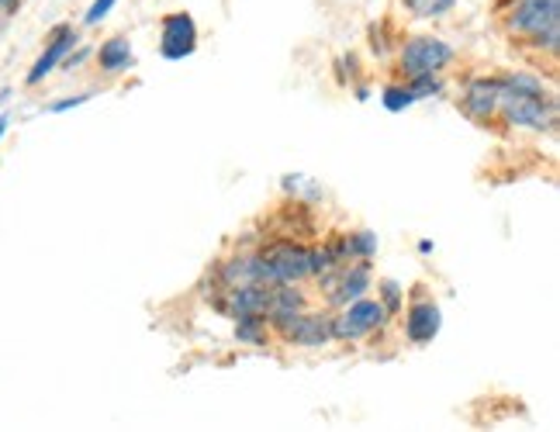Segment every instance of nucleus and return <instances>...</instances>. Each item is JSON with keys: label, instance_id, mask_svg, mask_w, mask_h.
<instances>
[{"label": "nucleus", "instance_id": "nucleus-3", "mask_svg": "<svg viewBox=\"0 0 560 432\" xmlns=\"http://www.w3.org/2000/svg\"><path fill=\"white\" fill-rule=\"evenodd\" d=\"M260 280L264 284H298V280L312 277L308 249L294 243H273L260 256Z\"/></svg>", "mask_w": 560, "mask_h": 432}, {"label": "nucleus", "instance_id": "nucleus-8", "mask_svg": "<svg viewBox=\"0 0 560 432\" xmlns=\"http://www.w3.org/2000/svg\"><path fill=\"white\" fill-rule=\"evenodd\" d=\"M499 97H502V80H470L464 91V112L474 121H488L499 115Z\"/></svg>", "mask_w": 560, "mask_h": 432}, {"label": "nucleus", "instance_id": "nucleus-14", "mask_svg": "<svg viewBox=\"0 0 560 432\" xmlns=\"http://www.w3.org/2000/svg\"><path fill=\"white\" fill-rule=\"evenodd\" d=\"M416 17H443L457 8V0H401Z\"/></svg>", "mask_w": 560, "mask_h": 432}, {"label": "nucleus", "instance_id": "nucleus-15", "mask_svg": "<svg viewBox=\"0 0 560 432\" xmlns=\"http://www.w3.org/2000/svg\"><path fill=\"white\" fill-rule=\"evenodd\" d=\"M342 246H347V256L371 259L377 253V235L374 232H357V235H347V240H342Z\"/></svg>", "mask_w": 560, "mask_h": 432}, {"label": "nucleus", "instance_id": "nucleus-7", "mask_svg": "<svg viewBox=\"0 0 560 432\" xmlns=\"http://www.w3.org/2000/svg\"><path fill=\"white\" fill-rule=\"evenodd\" d=\"M280 336L294 346H322V342L332 339V318L298 312L294 318H288L284 326H280Z\"/></svg>", "mask_w": 560, "mask_h": 432}, {"label": "nucleus", "instance_id": "nucleus-9", "mask_svg": "<svg viewBox=\"0 0 560 432\" xmlns=\"http://www.w3.org/2000/svg\"><path fill=\"white\" fill-rule=\"evenodd\" d=\"M77 46V32L70 28V25H62V28H56V35H52V42L46 46V52H42L38 59H35V67L28 70V77H25V83L28 86H35V83H42L46 80L62 59L70 56V49Z\"/></svg>", "mask_w": 560, "mask_h": 432}, {"label": "nucleus", "instance_id": "nucleus-22", "mask_svg": "<svg viewBox=\"0 0 560 432\" xmlns=\"http://www.w3.org/2000/svg\"><path fill=\"white\" fill-rule=\"evenodd\" d=\"M8 125H11V118H8V115H0V139L8 136Z\"/></svg>", "mask_w": 560, "mask_h": 432}, {"label": "nucleus", "instance_id": "nucleus-17", "mask_svg": "<svg viewBox=\"0 0 560 432\" xmlns=\"http://www.w3.org/2000/svg\"><path fill=\"white\" fill-rule=\"evenodd\" d=\"M408 91L416 94V101H422V97L440 94V91H443V83L436 80V73H433V77H412V80H408Z\"/></svg>", "mask_w": 560, "mask_h": 432}, {"label": "nucleus", "instance_id": "nucleus-10", "mask_svg": "<svg viewBox=\"0 0 560 432\" xmlns=\"http://www.w3.org/2000/svg\"><path fill=\"white\" fill-rule=\"evenodd\" d=\"M440 326H443V315L433 301H419V305L408 308L405 315V336L412 339L416 346L422 342H433L440 336Z\"/></svg>", "mask_w": 560, "mask_h": 432}, {"label": "nucleus", "instance_id": "nucleus-4", "mask_svg": "<svg viewBox=\"0 0 560 432\" xmlns=\"http://www.w3.org/2000/svg\"><path fill=\"white\" fill-rule=\"evenodd\" d=\"M450 59H454V49H450L443 38L422 35V38L405 42V49H401V73L408 80H412V77H433V73H440L446 67Z\"/></svg>", "mask_w": 560, "mask_h": 432}, {"label": "nucleus", "instance_id": "nucleus-11", "mask_svg": "<svg viewBox=\"0 0 560 432\" xmlns=\"http://www.w3.org/2000/svg\"><path fill=\"white\" fill-rule=\"evenodd\" d=\"M368 288H371V270H368V264H360V267L342 273L339 288L332 291V301H336V305H350V301L363 297V291H368Z\"/></svg>", "mask_w": 560, "mask_h": 432}, {"label": "nucleus", "instance_id": "nucleus-21", "mask_svg": "<svg viewBox=\"0 0 560 432\" xmlns=\"http://www.w3.org/2000/svg\"><path fill=\"white\" fill-rule=\"evenodd\" d=\"M83 59H88V49H80V52H77V56L70 59V70H77V67H80V62H83Z\"/></svg>", "mask_w": 560, "mask_h": 432}, {"label": "nucleus", "instance_id": "nucleus-19", "mask_svg": "<svg viewBox=\"0 0 560 432\" xmlns=\"http://www.w3.org/2000/svg\"><path fill=\"white\" fill-rule=\"evenodd\" d=\"M381 291H384V301H381V305H384L387 312H398V301H401V294H398V284H395V280H384Z\"/></svg>", "mask_w": 560, "mask_h": 432}, {"label": "nucleus", "instance_id": "nucleus-6", "mask_svg": "<svg viewBox=\"0 0 560 432\" xmlns=\"http://www.w3.org/2000/svg\"><path fill=\"white\" fill-rule=\"evenodd\" d=\"M160 49L166 59H187L198 49V25H194L190 14H166L163 17V32H160Z\"/></svg>", "mask_w": 560, "mask_h": 432}, {"label": "nucleus", "instance_id": "nucleus-5", "mask_svg": "<svg viewBox=\"0 0 560 432\" xmlns=\"http://www.w3.org/2000/svg\"><path fill=\"white\" fill-rule=\"evenodd\" d=\"M387 318V308L381 301L357 297L350 305H342V312L332 318V339H363L368 332L381 329Z\"/></svg>", "mask_w": 560, "mask_h": 432}, {"label": "nucleus", "instance_id": "nucleus-23", "mask_svg": "<svg viewBox=\"0 0 560 432\" xmlns=\"http://www.w3.org/2000/svg\"><path fill=\"white\" fill-rule=\"evenodd\" d=\"M18 8V0H0V11H14Z\"/></svg>", "mask_w": 560, "mask_h": 432}, {"label": "nucleus", "instance_id": "nucleus-1", "mask_svg": "<svg viewBox=\"0 0 560 432\" xmlns=\"http://www.w3.org/2000/svg\"><path fill=\"white\" fill-rule=\"evenodd\" d=\"M499 112L509 125L533 128V132H544L557 118V104L547 94L544 80H536L529 73H512L502 80V97H499Z\"/></svg>", "mask_w": 560, "mask_h": 432}, {"label": "nucleus", "instance_id": "nucleus-18", "mask_svg": "<svg viewBox=\"0 0 560 432\" xmlns=\"http://www.w3.org/2000/svg\"><path fill=\"white\" fill-rule=\"evenodd\" d=\"M115 4H118V0H94V4L88 8V14H83V25H101V21L112 14Z\"/></svg>", "mask_w": 560, "mask_h": 432}, {"label": "nucleus", "instance_id": "nucleus-12", "mask_svg": "<svg viewBox=\"0 0 560 432\" xmlns=\"http://www.w3.org/2000/svg\"><path fill=\"white\" fill-rule=\"evenodd\" d=\"M97 62H101L104 73L128 70V62H132V46H128V38H121V35L107 38L104 46H101V52H97Z\"/></svg>", "mask_w": 560, "mask_h": 432}, {"label": "nucleus", "instance_id": "nucleus-13", "mask_svg": "<svg viewBox=\"0 0 560 432\" xmlns=\"http://www.w3.org/2000/svg\"><path fill=\"white\" fill-rule=\"evenodd\" d=\"M267 315H235V339L246 346H264L267 342Z\"/></svg>", "mask_w": 560, "mask_h": 432}, {"label": "nucleus", "instance_id": "nucleus-2", "mask_svg": "<svg viewBox=\"0 0 560 432\" xmlns=\"http://www.w3.org/2000/svg\"><path fill=\"white\" fill-rule=\"evenodd\" d=\"M512 35L529 38L533 46L557 52L560 42V0H515L509 14Z\"/></svg>", "mask_w": 560, "mask_h": 432}, {"label": "nucleus", "instance_id": "nucleus-20", "mask_svg": "<svg viewBox=\"0 0 560 432\" xmlns=\"http://www.w3.org/2000/svg\"><path fill=\"white\" fill-rule=\"evenodd\" d=\"M94 94H77V97H67V101H56L52 107H49V112L52 115H62V112H70V107H80V104H88Z\"/></svg>", "mask_w": 560, "mask_h": 432}, {"label": "nucleus", "instance_id": "nucleus-16", "mask_svg": "<svg viewBox=\"0 0 560 432\" xmlns=\"http://www.w3.org/2000/svg\"><path fill=\"white\" fill-rule=\"evenodd\" d=\"M381 104L387 107V112H405V107H412V104H416V94L408 91V83H405V86H384Z\"/></svg>", "mask_w": 560, "mask_h": 432}]
</instances>
